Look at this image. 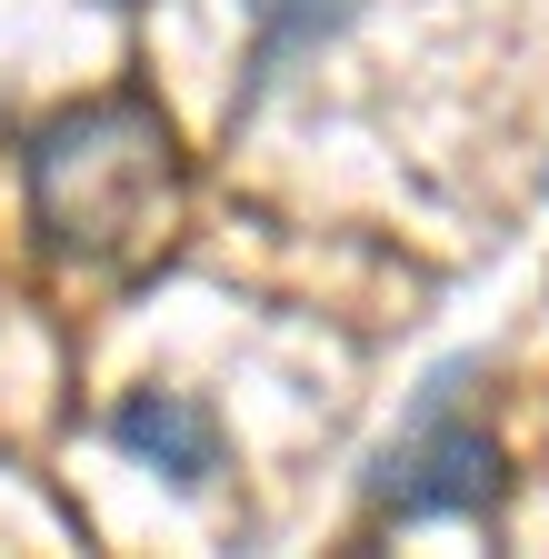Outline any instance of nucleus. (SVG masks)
Segmentation results:
<instances>
[{"label": "nucleus", "mask_w": 549, "mask_h": 559, "mask_svg": "<svg viewBox=\"0 0 549 559\" xmlns=\"http://www.w3.org/2000/svg\"><path fill=\"white\" fill-rule=\"evenodd\" d=\"M500 489H510L500 440L479 430V419L430 409V419H409V430L370 460L360 500L370 510H399V520H479V510H500Z\"/></svg>", "instance_id": "1"}, {"label": "nucleus", "mask_w": 549, "mask_h": 559, "mask_svg": "<svg viewBox=\"0 0 549 559\" xmlns=\"http://www.w3.org/2000/svg\"><path fill=\"white\" fill-rule=\"evenodd\" d=\"M110 440L141 469H160L170 489H211V469H220V419L200 400H180V390H130L110 409Z\"/></svg>", "instance_id": "2"}]
</instances>
